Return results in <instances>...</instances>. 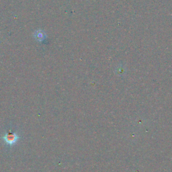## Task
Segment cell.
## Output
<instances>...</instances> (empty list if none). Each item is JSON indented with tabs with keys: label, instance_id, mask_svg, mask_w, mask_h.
I'll list each match as a JSON object with an SVG mask.
<instances>
[{
	"label": "cell",
	"instance_id": "6da1fadb",
	"mask_svg": "<svg viewBox=\"0 0 172 172\" xmlns=\"http://www.w3.org/2000/svg\"><path fill=\"white\" fill-rule=\"evenodd\" d=\"M4 139L6 143L12 145L16 143L18 139H19V137H18V136L15 133H8L4 136Z\"/></svg>",
	"mask_w": 172,
	"mask_h": 172
},
{
	"label": "cell",
	"instance_id": "7a4b0ae2",
	"mask_svg": "<svg viewBox=\"0 0 172 172\" xmlns=\"http://www.w3.org/2000/svg\"><path fill=\"white\" fill-rule=\"evenodd\" d=\"M36 34H37V36L36 37L37 39H38V40H42L44 39V36H43L44 33L43 32H37Z\"/></svg>",
	"mask_w": 172,
	"mask_h": 172
}]
</instances>
